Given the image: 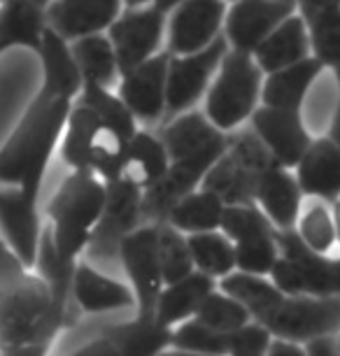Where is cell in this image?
I'll use <instances>...</instances> for the list:
<instances>
[{
    "label": "cell",
    "mask_w": 340,
    "mask_h": 356,
    "mask_svg": "<svg viewBox=\"0 0 340 356\" xmlns=\"http://www.w3.org/2000/svg\"><path fill=\"white\" fill-rule=\"evenodd\" d=\"M156 0H124V8H143V5H152Z\"/></svg>",
    "instance_id": "db71d44e"
},
{
    "label": "cell",
    "mask_w": 340,
    "mask_h": 356,
    "mask_svg": "<svg viewBox=\"0 0 340 356\" xmlns=\"http://www.w3.org/2000/svg\"><path fill=\"white\" fill-rule=\"evenodd\" d=\"M273 338L305 342L340 331L338 296H282L264 317L257 319Z\"/></svg>",
    "instance_id": "52a82bcc"
},
{
    "label": "cell",
    "mask_w": 340,
    "mask_h": 356,
    "mask_svg": "<svg viewBox=\"0 0 340 356\" xmlns=\"http://www.w3.org/2000/svg\"><path fill=\"white\" fill-rule=\"evenodd\" d=\"M229 3L224 0H179L168 10L165 49L172 56L201 51L224 35Z\"/></svg>",
    "instance_id": "7c38bea8"
},
{
    "label": "cell",
    "mask_w": 340,
    "mask_h": 356,
    "mask_svg": "<svg viewBox=\"0 0 340 356\" xmlns=\"http://www.w3.org/2000/svg\"><path fill=\"white\" fill-rule=\"evenodd\" d=\"M165 24H168V12L159 8L156 3L122 10L115 24L105 31L115 47L122 75L161 51Z\"/></svg>",
    "instance_id": "30bf717a"
},
{
    "label": "cell",
    "mask_w": 340,
    "mask_h": 356,
    "mask_svg": "<svg viewBox=\"0 0 340 356\" xmlns=\"http://www.w3.org/2000/svg\"><path fill=\"white\" fill-rule=\"evenodd\" d=\"M129 140L89 105L75 100L61 136V159L72 170L93 172L105 182H115L122 175Z\"/></svg>",
    "instance_id": "277c9868"
},
{
    "label": "cell",
    "mask_w": 340,
    "mask_h": 356,
    "mask_svg": "<svg viewBox=\"0 0 340 356\" xmlns=\"http://www.w3.org/2000/svg\"><path fill=\"white\" fill-rule=\"evenodd\" d=\"M226 51H229V42H226L224 35H219L215 42L201 51L184 54V56H172L170 54L163 122L186 110H193L201 103Z\"/></svg>",
    "instance_id": "9c48e42d"
},
{
    "label": "cell",
    "mask_w": 340,
    "mask_h": 356,
    "mask_svg": "<svg viewBox=\"0 0 340 356\" xmlns=\"http://www.w3.org/2000/svg\"><path fill=\"white\" fill-rule=\"evenodd\" d=\"M294 12L296 0H236L226 10L224 38L231 49L252 54Z\"/></svg>",
    "instance_id": "9a60e30c"
},
{
    "label": "cell",
    "mask_w": 340,
    "mask_h": 356,
    "mask_svg": "<svg viewBox=\"0 0 340 356\" xmlns=\"http://www.w3.org/2000/svg\"><path fill=\"white\" fill-rule=\"evenodd\" d=\"M298 10H319V8H336L340 0H296Z\"/></svg>",
    "instance_id": "681fc988"
},
{
    "label": "cell",
    "mask_w": 340,
    "mask_h": 356,
    "mask_svg": "<svg viewBox=\"0 0 340 356\" xmlns=\"http://www.w3.org/2000/svg\"><path fill=\"white\" fill-rule=\"evenodd\" d=\"M219 231L229 235L233 243H240V240L254 238V235L261 233H273L277 228L270 224V219L266 217L257 203H243V205H226Z\"/></svg>",
    "instance_id": "60d3db41"
},
{
    "label": "cell",
    "mask_w": 340,
    "mask_h": 356,
    "mask_svg": "<svg viewBox=\"0 0 340 356\" xmlns=\"http://www.w3.org/2000/svg\"><path fill=\"white\" fill-rule=\"evenodd\" d=\"M159 266H161L163 284H172L196 270L186 235L165 221L159 224Z\"/></svg>",
    "instance_id": "74e56055"
},
{
    "label": "cell",
    "mask_w": 340,
    "mask_h": 356,
    "mask_svg": "<svg viewBox=\"0 0 340 356\" xmlns=\"http://www.w3.org/2000/svg\"><path fill=\"white\" fill-rule=\"evenodd\" d=\"M172 349L210 356H229V333L215 331V328L191 317L172 328Z\"/></svg>",
    "instance_id": "f35d334b"
},
{
    "label": "cell",
    "mask_w": 340,
    "mask_h": 356,
    "mask_svg": "<svg viewBox=\"0 0 340 356\" xmlns=\"http://www.w3.org/2000/svg\"><path fill=\"white\" fill-rule=\"evenodd\" d=\"M101 335L115 342L122 356H159L172 347V326L161 324L156 317L140 319L105 326Z\"/></svg>",
    "instance_id": "83f0119b"
},
{
    "label": "cell",
    "mask_w": 340,
    "mask_h": 356,
    "mask_svg": "<svg viewBox=\"0 0 340 356\" xmlns=\"http://www.w3.org/2000/svg\"><path fill=\"white\" fill-rule=\"evenodd\" d=\"M170 161L175 159H210L217 161L231 143V133H224L205 117V112L186 110L159 126Z\"/></svg>",
    "instance_id": "e0dca14e"
},
{
    "label": "cell",
    "mask_w": 340,
    "mask_h": 356,
    "mask_svg": "<svg viewBox=\"0 0 340 356\" xmlns=\"http://www.w3.org/2000/svg\"><path fill=\"white\" fill-rule=\"evenodd\" d=\"M168 168L170 154L165 149L159 131L138 129V133L126 145L119 179H126L129 184L138 186L145 193L168 172Z\"/></svg>",
    "instance_id": "cb8c5ba5"
},
{
    "label": "cell",
    "mask_w": 340,
    "mask_h": 356,
    "mask_svg": "<svg viewBox=\"0 0 340 356\" xmlns=\"http://www.w3.org/2000/svg\"><path fill=\"white\" fill-rule=\"evenodd\" d=\"M226 203L212 191L198 186L196 191L186 193L182 200L172 205V210L165 217V224L182 231L184 235L191 233H205V231H219L222 228Z\"/></svg>",
    "instance_id": "4dcf8cb0"
},
{
    "label": "cell",
    "mask_w": 340,
    "mask_h": 356,
    "mask_svg": "<svg viewBox=\"0 0 340 356\" xmlns=\"http://www.w3.org/2000/svg\"><path fill=\"white\" fill-rule=\"evenodd\" d=\"M0 3H3V0H0Z\"/></svg>",
    "instance_id": "91938a15"
},
{
    "label": "cell",
    "mask_w": 340,
    "mask_h": 356,
    "mask_svg": "<svg viewBox=\"0 0 340 356\" xmlns=\"http://www.w3.org/2000/svg\"><path fill=\"white\" fill-rule=\"evenodd\" d=\"M331 212H333V224H336V238L340 245V198L331 205Z\"/></svg>",
    "instance_id": "f907efd6"
},
{
    "label": "cell",
    "mask_w": 340,
    "mask_h": 356,
    "mask_svg": "<svg viewBox=\"0 0 340 356\" xmlns=\"http://www.w3.org/2000/svg\"><path fill=\"white\" fill-rule=\"evenodd\" d=\"M38 203L40 193L26 191L22 186L0 184V233L19 261L31 270L35 268L44 231Z\"/></svg>",
    "instance_id": "4fadbf2b"
},
{
    "label": "cell",
    "mask_w": 340,
    "mask_h": 356,
    "mask_svg": "<svg viewBox=\"0 0 340 356\" xmlns=\"http://www.w3.org/2000/svg\"><path fill=\"white\" fill-rule=\"evenodd\" d=\"M122 10L124 0H51L47 5V24L68 42H75L93 33H105Z\"/></svg>",
    "instance_id": "ac0fdd59"
},
{
    "label": "cell",
    "mask_w": 340,
    "mask_h": 356,
    "mask_svg": "<svg viewBox=\"0 0 340 356\" xmlns=\"http://www.w3.org/2000/svg\"><path fill=\"white\" fill-rule=\"evenodd\" d=\"M105 198L108 182L84 170H72L49 198L44 214L49 219L51 240L65 261L77 264L86 252L93 228L103 214Z\"/></svg>",
    "instance_id": "3957f363"
},
{
    "label": "cell",
    "mask_w": 340,
    "mask_h": 356,
    "mask_svg": "<svg viewBox=\"0 0 340 356\" xmlns=\"http://www.w3.org/2000/svg\"><path fill=\"white\" fill-rule=\"evenodd\" d=\"M79 103L89 105L93 112H98L110 126H115L117 131H122L126 138H133L140 129L138 119L133 117V112L126 107V103L119 98L115 89L101 84H82V91L77 96Z\"/></svg>",
    "instance_id": "d590c367"
},
{
    "label": "cell",
    "mask_w": 340,
    "mask_h": 356,
    "mask_svg": "<svg viewBox=\"0 0 340 356\" xmlns=\"http://www.w3.org/2000/svg\"><path fill=\"white\" fill-rule=\"evenodd\" d=\"M72 100L38 91L26 107L15 131L0 147V184L22 186L40 193L42 179L61 145V136L68 122Z\"/></svg>",
    "instance_id": "6da1fadb"
},
{
    "label": "cell",
    "mask_w": 340,
    "mask_h": 356,
    "mask_svg": "<svg viewBox=\"0 0 340 356\" xmlns=\"http://www.w3.org/2000/svg\"><path fill=\"white\" fill-rule=\"evenodd\" d=\"M261 86L264 72L254 56L229 47L203 98L205 117L224 133L243 129L261 105Z\"/></svg>",
    "instance_id": "5b68a950"
},
{
    "label": "cell",
    "mask_w": 340,
    "mask_h": 356,
    "mask_svg": "<svg viewBox=\"0 0 340 356\" xmlns=\"http://www.w3.org/2000/svg\"><path fill=\"white\" fill-rule=\"evenodd\" d=\"M333 338H336V347H338V352H340V331L333 335Z\"/></svg>",
    "instance_id": "9f6ffc18"
},
{
    "label": "cell",
    "mask_w": 340,
    "mask_h": 356,
    "mask_svg": "<svg viewBox=\"0 0 340 356\" xmlns=\"http://www.w3.org/2000/svg\"><path fill=\"white\" fill-rule=\"evenodd\" d=\"M280 254L294 261L298 277H301V293L308 296H340V257L317 254L298 238V233L277 231Z\"/></svg>",
    "instance_id": "ffe728a7"
},
{
    "label": "cell",
    "mask_w": 340,
    "mask_h": 356,
    "mask_svg": "<svg viewBox=\"0 0 340 356\" xmlns=\"http://www.w3.org/2000/svg\"><path fill=\"white\" fill-rule=\"evenodd\" d=\"M35 54L40 56V65H42V84H40V91H47L58 98H68L75 103L79 91H82L84 79L77 68L75 54H72L68 40L61 38L56 31H51L47 26Z\"/></svg>",
    "instance_id": "603a6c76"
},
{
    "label": "cell",
    "mask_w": 340,
    "mask_h": 356,
    "mask_svg": "<svg viewBox=\"0 0 340 356\" xmlns=\"http://www.w3.org/2000/svg\"><path fill=\"white\" fill-rule=\"evenodd\" d=\"M119 264L136 296V317L152 319L165 286L159 266V224H140L126 235L119 245Z\"/></svg>",
    "instance_id": "ba28073f"
},
{
    "label": "cell",
    "mask_w": 340,
    "mask_h": 356,
    "mask_svg": "<svg viewBox=\"0 0 340 356\" xmlns=\"http://www.w3.org/2000/svg\"><path fill=\"white\" fill-rule=\"evenodd\" d=\"M72 303L86 314H101L136 307V296L129 284L101 273L86 261H77L72 277Z\"/></svg>",
    "instance_id": "7402d4cb"
},
{
    "label": "cell",
    "mask_w": 340,
    "mask_h": 356,
    "mask_svg": "<svg viewBox=\"0 0 340 356\" xmlns=\"http://www.w3.org/2000/svg\"><path fill=\"white\" fill-rule=\"evenodd\" d=\"M326 138L333 140V143L340 147V96H338L336 110L331 114V124H329V131H326Z\"/></svg>",
    "instance_id": "c3c4849f"
},
{
    "label": "cell",
    "mask_w": 340,
    "mask_h": 356,
    "mask_svg": "<svg viewBox=\"0 0 340 356\" xmlns=\"http://www.w3.org/2000/svg\"><path fill=\"white\" fill-rule=\"evenodd\" d=\"M168 63H170V51L161 49L145 63L136 65L133 70L124 72L119 77L117 93L126 103V107L133 112V117L138 119V124L156 126L163 122Z\"/></svg>",
    "instance_id": "5bb4252c"
},
{
    "label": "cell",
    "mask_w": 340,
    "mask_h": 356,
    "mask_svg": "<svg viewBox=\"0 0 340 356\" xmlns=\"http://www.w3.org/2000/svg\"><path fill=\"white\" fill-rule=\"evenodd\" d=\"M308 26L310 51L324 68L340 63V5L319 10H298Z\"/></svg>",
    "instance_id": "836d02e7"
},
{
    "label": "cell",
    "mask_w": 340,
    "mask_h": 356,
    "mask_svg": "<svg viewBox=\"0 0 340 356\" xmlns=\"http://www.w3.org/2000/svg\"><path fill=\"white\" fill-rule=\"evenodd\" d=\"M68 356H122V352L115 347L112 340H108L105 335H98L96 340H89L86 345L75 349V352Z\"/></svg>",
    "instance_id": "7bdbcfd3"
},
{
    "label": "cell",
    "mask_w": 340,
    "mask_h": 356,
    "mask_svg": "<svg viewBox=\"0 0 340 356\" xmlns=\"http://www.w3.org/2000/svg\"><path fill=\"white\" fill-rule=\"evenodd\" d=\"M212 289H217V280L208 277V275L193 270L186 277L165 284L156 303V314L154 317L165 326H177L182 321L191 319L196 310L201 307Z\"/></svg>",
    "instance_id": "f1b7e54d"
},
{
    "label": "cell",
    "mask_w": 340,
    "mask_h": 356,
    "mask_svg": "<svg viewBox=\"0 0 340 356\" xmlns=\"http://www.w3.org/2000/svg\"><path fill=\"white\" fill-rule=\"evenodd\" d=\"M333 70V77H336V84H338V91H340V63L336 65V68H331Z\"/></svg>",
    "instance_id": "11a10c76"
},
{
    "label": "cell",
    "mask_w": 340,
    "mask_h": 356,
    "mask_svg": "<svg viewBox=\"0 0 340 356\" xmlns=\"http://www.w3.org/2000/svg\"><path fill=\"white\" fill-rule=\"evenodd\" d=\"M305 349H308L310 356H340L333 335H324V338H315V340L305 342Z\"/></svg>",
    "instance_id": "bcb514c9"
},
{
    "label": "cell",
    "mask_w": 340,
    "mask_h": 356,
    "mask_svg": "<svg viewBox=\"0 0 340 356\" xmlns=\"http://www.w3.org/2000/svg\"><path fill=\"white\" fill-rule=\"evenodd\" d=\"M257 65L261 68L264 75H270L275 70H282L286 65H294L303 58L312 56L310 51V38L308 26L301 12H294L286 17L261 44L252 51Z\"/></svg>",
    "instance_id": "d4e9b609"
},
{
    "label": "cell",
    "mask_w": 340,
    "mask_h": 356,
    "mask_svg": "<svg viewBox=\"0 0 340 356\" xmlns=\"http://www.w3.org/2000/svg\"><path fill=\"white\" fill-rule=\"evenodd\" d=\"M193 268L212 280H222L236 270V245L222 231H205L186 235Z\"/></svg>",
    "instance_id": "1f68e13d"
},
{
    "label": "cell",
    "mask_w": 340,
    "mask_h": 356,
    "mask_svg": "<svg viewBox=\"0 0 340 356\" xmlns=\"http://www.w3.org/2000/svg\"><path fill=\"white\" fill-rule=\"evenodd\" d=\"M303 196L333 205L340 198V147L329 138H315L294 168Z\"/></svg>",
    "instance_id": "44dd1931"
},
{
    "label": "cell",
    "mask_w": 340,
    "mask_h": 356,
    "mask_svg": "<svg viewBox=\"0 0 340 356\" xmlns=\"http://www.w3.org/2000/svg\"><path fill=\"white\" fill-rule=\"evenodd\" d=\"M38 3H42V5H44V8H47V5H49V3H51V0H38Z\"/></svg>",
    "instance_id": "6f0895ef"
},
{
    "label": "cell",
    "mask_w": 340,
    "mask_h": 356,
    "mask_svg": "<svg viewBox=\"0 0 340 356\" xmlns=\"http://www.w3.org/2000/svg\"><path fill=\"white\" fill-rule=\"evenodd\" d=\"M250 129L261 140L275 163L294 170L315 138L305 129L301 110L259 105L250 119Z\"/></svg>",
    "instance_id": "2e32d148"
},
{
    "label": "cell",
    "mask_w": 340,
    "mask_h": 356,
    "mask_svg": "<svg viewBox=\"0 0 340 356\" xmlns=\"http://www.w3.org/2000/svg\"><path fill=\"white\" fill-rule=\"evenodd\" d=\"M324 70L326 68L315 56H308L294 65L264 75L261 105L282 107V110H303L310 89L322 77Z\"/></svg>",
    "instance_id": "484cf974"
},
{
    "label": "cell",
    "mask_w": 340,
    "mask_h": 356,
    "mask_svg": "<svg viewBox=\"0 0 340 356\" xmlns=\"http://www.w3.org/2000/svg\"><path fill=\"white\" fill-rule=\"evenodd\" d=\"M63 324L54 317L51 289L35 270L0 277V352L35 340H56Z\"/></svg>",
    "instance_id": "7a4b0ae2"
},
{
    "label": "cell",
    "mask_w": 340,
    "mask_h": 356,
    "mask_svg": "<svg viewBox=\"0 0 340 356\" xmlns=\"http://www.w3.org/2000/svg\"><path fill=\"white\" fill-rule=\"evenodd\" d=\"M47 8L38 0L0 3V54L15 47L35 51L47 31Z\"/></svg>",
    "instance_id": "4316f807"
},
{
    "label": "cell",
    "mask_w": 340,
    "mask_h": 356,
    "mask_svg": "<svg viewBox=\"0 0 340 356\" xmlns=\"http://www.w3.org/2000/svg\"><path fill=\"white\" fill-rule=\"evenodd\" d=\"M70 47L84 84L89 82L108 86V89H117L122 72H119L117 54L108 33H93V35L79 38L75 42H70Z\"/></svg>",
    "instance_id": "f546056e"
},
{
    "label": "cell",
    "mask_w": 340,
    "mask_h": 356,
    "mask_svg": "<svg viewBox=\"0 0 340 356\" xmlns=\"http://www.w3.org/2000/svg\"><path fill=\"white\" fill-rule=\"evenodd\" d=\"M273 342L268 328H264L259 321H250L248 326L229 333V356H252L266 354Z\"/></svg>",
    "instance_id": "b9f144b4"
},
{
    "label": "cell",
    "mask_w": 340,
    "mask_h": 356,
    "mask_svg": "<svg viewBox=\"0 0 340 356\" xmlns=\"http://www.w3.org/2000/svg\"><path fill=\"white\" fill-rule=\"evenodd\" d=\"M222 291L233 296L236 300H240L245 307L250 310L252 319L264 317L266 312L270 310L273 305L282 298V291L273 284L270 277H264V275H252V273H243V270H233L226 277L219 280L217 284Z\"/></svg>",
    "instance_id": "d6a6232c"
},
{
    "label": "cell",
    "mask_w": 340,
    "mask_h": 356,
    "mask_svg": "<svg viewBox=\"0 0 340 356\" xmlns=\"http://www.w3.org/2000/svg\"><path fill=\"white\" fill-rule=\"evenodd\" d=\"M266 356H310L308 349H305L301 342H291V340H280L273 338L268 352Z\"/></svg>",
    "instance_id": "f6af8a7d"
},
{
    "label": "cell",
    "mask_w": 340,
    "mask_h": 356,
    "mask_svg": "<svg viewBox=\"0 0 340 356\" xmlns=\"http://www.w3.org/2000/svg\"><path fill=\"white\" fill-rule=\"evenodd\" d=\"M140 224H143V191L126 179L108 182L103 214L93 228L89 245H86L89 257L96 264L119 261V245Z\"/></svg>",
    "instance_id": "8fae6325"
},
{
    "label": "cell",
    "mask_w": 340,
    "mask_h": 356,
    "mask_svg": "<svg viewBox=\"0 0 340 356\" xmlns=\"http://www.w3.org/2000/svg\"><path fill=\"white\" fill-rule=\"evenodd\" d=\"M24 264L19 261V257L10 250V245L0 238V277H8V275H15L19 270H24ZM31 270V268H29Z\"/></svg>",
    "instance_id": "ee69618b"
},
{
    "label": "cell",
    "mask_w": 340,
    "mask_h": 356,
    "mask_svg": "<svg viewBox=\"0 0 340 356\" xmlns=\"http://www.w3.org/2000/svg\"><path fill=\"white\" fill-rule=\"evenodd\" d=\"M159 356H210V354H196V352H184V349H165Z\"/></svg>",
    "instance_id": "816d5d0a"
},
{
    "label": "cell",
    "mask_w": 340,
    "mask_h": 356,
    "mask_svg": "<svg viewBox=\"0 0 340 356\" xmlns=\"http://www.w3.org/2000/svg\"><path fill=\"white\" fill-rule=\"evenodd\" d=\"M193 319H198L201 324L215 328V331H238V328L248 326L252 319L250 310L245 307L240 300H236L233 296H229L222 289H212V291L205 296V300L201 303V307L193 314Z\"/></svg>",
    "instance_id": "e575fe53"
},
{
    "label": "cell",
    "mask_w": 340,
    "mask_h": 356,
    "mask_svg": "<svg viewBox=\"0 0 340 356\" xmlns=\"http://www.w3.org/2000/svg\"><path fill=\"white\" fill-rule=\"evenodd\" d=\"M54 342L51 340H35L26 347H19V349H10V352H0V356H47L49 349Z\"/></svg>",
    "instance_id": "7dc6e473"
},
{
    "label": "cell",
    "mask_w": 340,
    "mask_h": 356,
    "mask_svg": "<svg viewBox=\"0 0 340 356\" xmlns=\"http://www.w3.org/2000/svg\"><path fill=\"white\" fill-rule=\"evenodd\" d=\"M294 231L317 254H331L338 243L331 205L317 198H312V203L305 210H301V217H298Z\"/></svg>",
    "instance_id": "8d00e7d4"
},
{
    "label": "cell",
    "mask_w": 340,
    "mask_h": 356,
    "mask_svg": "<svg viewBox=\"0 0 340 356\" xmlns=\"http://www.w3.org/2000/svg\"><path fill=\"white\" fill-rule=\"evenodd\" d=\"M179 3V0H156V5H159V8H161V10H165V12H168L170 8H175V5ZM224 3H236V0H224Z\"/></svg>",
    "instance_id": "f5cc1de1"
},
{
    "label": "cell",
    "mask_w": 340,
    "mask_h": 356,
    "mask_svg": "<svg viewBox=\"0 0 340 356\" xmlns=\"http://www.w3.org/2000/svg\"><path fill=\"white\" fill-rule=\"evenodd\" d=\"M236 245V270L264 275L268 277L270 268L280 259V245H277V231L261 233L254 238L240 240Z\"/></svg>",
    "instance_id": "ab89813d"
},
{
    "label": "cell",
    "mask_w": 340,
    "mask_h": 356,
    "mask_svg": "<svg viewBox=\"0 0 340 356\" xmlns=\"http://www.w3.org/2000/svg\"><path fill=\"white\" fill-rule=\"evenodd\" d=\"M252 356H266V354H252Z\"/></svg>",
    "instance_id": "680465c9"
},
{
    "label": "cell",
    "mask_w": 340,
    "mask_h": 356,
    "mask_svg": "<svg viewBox=\"0 0 340 356\" xmlns=\"http://www.w3.org/2000/svg\"><path fill=\"white\" fill-rule=\"evenodd\" d=\"M303 191L289 168L270 163L257 182L254 203L277 231H291L303 210Z\"/></svg>",
    "instance_id": "d6986e66"
},
{
    "label": "cell",
    "mask_w": 340,
    "mask_h": 356,
    "mask_svg": "<svg viewBox=\"0 0 340 356\" xmlns=\"http://www.w3.org/2000/svg\"><path fill=\"white\" fill-rule=\"evenodd\" d=\"M275 161L268 149L254 136V131L243 129L231 133V143L203 177V189L212 191L226 205L254 203L257 182L264 170Z\"/></svg>",
    "instance_id": "8992f818"
}]
</instances>
